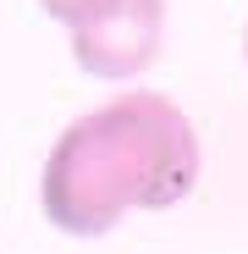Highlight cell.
Listing matches in <instances>:
<instances>
[{"instance_id":"cell-3","label":"cell","mask_w":248,"mask_h":254,"mask_svg":"<svg viewBox=\"0 0 248 254\" xmlns=\"http://www.w3.org/2000/svg\"><path fill=\"white\" fill-rule=\"evenodd\" d=\"M33 6L45 11V17H55L61 28H77L83 17H94V11H105L110 0H33Z\"/></svg>"},{"instance_id":"cell-1","label":"cell","mask_w":248,"mask_h":254,"mask_svg":"<svg viewBox=\"0 0 248 254\" xmlns=\"http://www.w3.org/2000/svg\"><path fill=\"white\" fill-rule=\"evenodd\" d=\"M204 172L193 116L160 89H121L72 116L39 172V210L66 238H105L127 216L177 210Z\"/></svg>"},{"instance_id":"cell-2","label":"cell","mask_w":248,"mask_h":254,"mask_svg":"<svg viewBox=\"0 0 248 254\" xmlns=\"http://www.w3.org/2000/svg\"><path fill=\"white\" fill-rule=\"evenodd\" d=\"M77 72L99 83L144 77L165 50V0H110L105 11L66 28Z\"/></svg>"},{"instance_id":"cell-4","label":"cell","mask_w":248,"mask_h":254,"mask_svg":"<svg viewBox=\"0 0 248 254\" xmlns=\"http://www.w3.org/2000/svg\"><path fill=\"white\" fill-rule=\"evenodd\" d=\"M243 61H248V22H243Z\"/></svg>"}]
</instances>
